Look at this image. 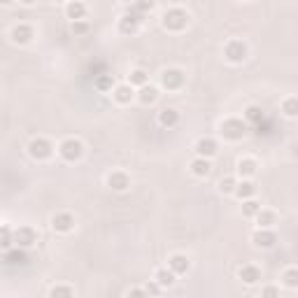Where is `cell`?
I'll return each mask as SVG.
<instances>
[{
    "label": "cell",
    "instance_id": "30bf717a",
    "mask_svg": "<svg viewBox=\"0 0 298 298\" xmlns=\"http://www.w3.org/2000/svg\"><path fill=\"white\" fill-rule=\"evenodd\" d=\"M196 152L201 154L203 158L214 156V154H217V142L210 140V138H203V140H198V145H196Z\"/></svg>",
    "mask_w": 298,
    "mask_h": 298
},
{
    "label": "cell",
    "instance_id": "ffe728a7",
    "mask_svg": "<svg viewBox=\"0 0 298 298\" xmlns=\"http://www.w3.org/2000/svg\"><path fill=\"white\" fill-rule=\"evenodd\" d=\"M237 172L245 177H250L256 172V161H252V158H243L240 163H237Z\"/></svg>",
    "mask_w": 298,
    "mask_h": 298
},
{
    "label": "cell",
    "instance_id": "e0dca14e",
    "mask_svg": "<svg viewBox=\"0 0 298 298\" xmlns=\"http://www.w3.org/2000/svg\"><path fill=\"white\" fill-rule=\"evenodd\" d=\"M170 270H172V273H177V275L187 273V270H189V259H187V256H182V254H175L170 259Z\"/></svg>",
    "mask_w": 298,
    "mask_h": 298
},
{
    "label": "cell",
    "instance_id": "44dd1931",
    "mask_svg": "<svg viewBox=\"0 0 298 298\" xmlns=\"http://www.w3.org/2000/svg\"><path fill=\"white\" fill-rule=\"evenodd\" d=\"M254 191H256V187L252 182H243L235 187V194L240 196V198H245V201H250L252 196H254Z\"/></svg>",
    "mask_w": 298,
    "mask_h": 298
},
{
    "label": "cell",
    "instance_id": "1f68e13d",
    "mask_svg": "<svg viewBox=\"0 0 298 298\" xmlns=\"http://www.w3.org/2000/svg\"><path fill=\"white\" fill-rule=\"evenodd\" d=\"M256 217H259V224H261V228H268V226H273V221H275V214H273V212H259Z\"/></svg>",
    "mask_w": 298,
    "mask_h": 298
},
{
    "label": "cell",
    "instance_id": "ba28073f",
    "mask_svg": "<svg viewBox=\"0 0 298 298\" xmlns=\"http://www.w3.org/2000/svg\"><path fill=\"white\" fill-rule=\"evenodd\" d=\"M51 226H54L56 231H61V233H66V231H70L75 226V219H73V214H68V212H61V214H56L54 219H51Z\"/></svg>",
    "mask_w": 298,
    "mask_h": 298
},
{
    "label": "cell",
    "instance_id": "7402d4cb",
    "mask_svg": "<svg viewBox=\"0 0 298 298\" xmlns=\"http://www.w3.org/2000/svg\"><path fill=\"white\" fill-rule=\"evenodd\" d=\"M114 98L119 100V103H131V98H133V89L131 86H116V91H114Z\"/></svg>",
    "mask_w": 298,
    "mask_h": 298
},
{
    "label": "cell",
    "instance_id": "6da1fadb",
    "mask_svg": "<svg viewBox=\"0 0 298 298\" xmlns=\"http://www.w3.org/2000/svg\"><path fill=\"white\" fill-rule=\"evenodd\" d=\"M187 24H189V14L184 10H180V7L168 10L163 14V26L168 31H182V28H187Z\"/></svg>",
    "mask_w": 298,
    "mask_h": 298
},
{
    "label": "cell",
    "instance_id": "74e56055",
    "mask_svg": "<svg viewBox=\"0 0 298 298\" xmlns=\"http://www.w3.org/2000/svg\"><path fill=\"white\" fill-rule=\"evenodd\" d=\"M128 298H147V291H142V289H131V291H128Z\"/></svg>",
    "mask_w": 298,
    "mask_h": 298
},
{
    "label": "cell",
    "instance_id": "7c38bea8",
    "mask_svg": "<svg viewBox=\"0 0 298 298\" xmlns=\"http://www.w3.org/2000/svg\"><path fill=\"white\" fill-rule=\"evenodd\" d=\"M5 263L7 266H26L28 263V254L24 250H12L5 254Z\"/></svg>",
    "mask_w": 298,
    "mask_h": 298
},
{
    "label": "cell",
    "instance_id": "5bb4252c",
    "mask_svg": "<svg viewBox=\"0 0 298 298\" xmlns=\"http://www.w3.org/2000/svg\"><path fill=\"white\" fill-rule=\"evenodd\" d=\"M14 240H17L19 247H31L35 243V233H33V228H19Z\"/></svg>",
    "mask_w": 298,
    "mask_h": 298
},
{
    "label": "cell",
    "instance_id": "603a6c76",
    "mask_svg": "<svg viewBox=\"0 0 298 298\" xmlns=\"http://www.w3.org/2000/svg\"><path fill=\"white\" fill-rule=\"evenodd\" d=\"M156 96H158V91L154 89V86H145L140 91V103L142 105H152L154 100H156Z\"/></svg>",
    "mask_w": 298,
    "mask_h": 298
},
{
    "label": "cell",
    "instance_id": "5b68a950",
    "mask_svg": "<svg viewBox=\"0 0 298 298\" xmlns=\"http://www.w3.org/2000/svg\"><path fill=\"white\" fill-rule=\"evenodd\" d=\"M61 156L66 158V161H77V158L82 156V142L75 140V138L63 140L61 142Z\"/></svg>",
    "mask_w": 298,
    "mask_h": 298
},
{
    "label": "cell",
    "instance_id": "cb8c5ba5",
    "mask_svg": "<svg viewBox=\"0 0 298 298\" xmlns=\"http://www.w3.org/2000/svg\"><path fill=\"white\" fill-rule=\"evenodd\" d=\"M282 112L286 116H298V98H286L282 103Z\"/></svg>",
    "mask_w": 298,
    "mask_h": 298
},
{
    "label": "cell",
    "instance_id": "8d00e7d4",
    "mask_svg": "<svg viewBox=\"0 0 298 298\" xmlns=\"http://www.w3.org/2000/svg\"><path fill=\"white\" fill-rule=\"evenodd\" d=\"M263 298H280V291H277L275 286H266V289H263Z\"/></svg>",
    "mask_w": 298,
    "mask_h": 298
},
{
    "label": "cell",
    "instance_id": "9a60e30c",
    "mask_svg": "<svg viewBox=\"0 0 298 298\" xmlns=\"http://www.w3.org/2000/svg\"><path fill=\"white\" fill-rule=\"evenodd\" d=\"M107 184H110V189H114V191H126L128 177L124 175V172H112V175L107 177Z\"/></svg>",
    "mask_w": 298,
    "mask_h": 298
},
{
    "label": "cell",
    "instance_id": "f35d334b",
    "mask_svg": "<svg viewBox=\"0 0 298 298\" xmlns=\"http://www.w3.org/2000/svg\"><path fill=\"white\" fill-rule=\"evenodd\" d=\"M158 282H149V284H147V293H149V296H156L158 293Z\"/></svg>",
    "mask_w": 298,
    "mask_h": 298
},
{
    "label": "cell",
    "instance_id": "7a4b0ae2",
    "mask_svg": "<svg viewBox=\"0 0 298 298\" xmlns=\"http://www.w3.org/2000/svg\"><path fill=\"white\" fill-rule=\"evenodd\" d=\"M245 133H247V126L240 119H226L221 124V135H224L226 140H240Z\"/></svg>",
    "mask_w": 298,
    "mask_h": 298
},
{
    "label": "cell",
    "instance_id": "f546056e",
    "mask_svg": "<svg viewBox=\"0 0 298 298\" xmlns=\"http://www.w3.org/2000/svg\"><path fill=\"white\" fill-rule=\"evenodd\" d=\"M51 298H75L70 286H54L51 289Z\"/></svg>",
    "mask_w": 298,
    "mask_h": 298
},
{
    "label": "cell",
    "instance_id": "ac0fdd59",
    "mask_svg": "<svg viewBox=\"0 0 298 298\" xmlns=\"http://www.w3.org/2000/svg\"><path fill=\"white\" fill-rule=\"evenodd\" d=\"M210 161L207 158H196L194 163H191V170H194V175H198V177H205L207 172H210Z\"/></svg>",
    "mask_w": 298,
    "mask_h": 298
},
{
    "label": "cell",
    "instance_id": "83f0119b",
    "mask_svg": "<svg viewBox=\"0 0 298 298\" xmlns=\"http://www.w3.org/2000/svg\"><path fill=\"white\" fill-rule=\"evenodd\" d=\"M96 89L98 91H107V89H112V75H98Z\"/></svg>",
    "mask_w": 298,
    "mask_h": 298
},
{
    "label": "cell",
    "instance_id": "4dcf8cb0",
    "mask_svg": "<svg viewBox=\"0 0 298 298\" xmlns=\"http://www.w3.org/2000/svg\"><path fill=\"white\" fill-rule=\"evenodd\" d=\"M282 280H284V284H286V286L296 289V286H298V270H293V268H291V270H286Z\"/></svg>",
    "mask_w": 298,
    "mask_h": 298
},
{
    "label": "cell",
    "instance_id": "3957f363",
    "mask_svg": "<svg viewBox=\"0 0 298 298\" xmlns=\"http://www.w3.org/2000/svg\"><path fill=\"white\" fill-rule=\"evenodd\" d=\"M226 58L231 63H243L245 58H247V47H245V42L233 40V42L226 44Z\"/></svg>",
    "mask_w": 298,
    "mask_h": 298
},
{
    "label": "cell",
    "instance_id": "277c9868",
    "mask_svg": "<svg viewBox=\"0 0 298 298\" xmlns=\"http://www.w3.org/2000/svg\"><path fill=\"white\" fill-rule=\"evenodd\" d=\"M140 21H142V14L140 12H135L133 7H128V12H126V17L122 19V24H119V28H122V33H135L138 31V26H140Z\"/></svg>",
    "mask_w": 298,
    "mask_h": 298
},
{
    "label": "cell",
    "instance_id": "d4e9b609",
    "mask_svg": "<svg viewBox=\"0 0 298 298\" xmlns=\"http://www.w3.org/2000/svg\"><path fill=\"white\" fill-rule=\"evenodd\" d=\"M156 282L161 286H170L172 282H175V273H172V270H158V273H156Z\"/></svg>",
    "mask_w": 298,
    "mask_h": 298
},
{
    "label": "cell",
    "instance_id": "4316f807",
    "mask_svg": "<svg viewBox=\"0 0 298 298\" xmlns=\"http://www.w3.org/2000/svg\"><path fill=\"white\" fill-rule=\"evenodd\" d=\"M247 119L261 126V122H263V110H261V107H256V105H252V107H247Z\"/></svg>",
    "mask_w": 298,
    "mask_h": 298
},
{
    "label": "cell",
    "instance_id": "d590c367",
    "mask_svg": "<svg viewBox=\"0 0 298 298\" xmlns=\"http://www.w3.org/2000/svg\"><path fill=\"white\" fill-rule=\"evenodd\" d=\"M135 12H152L154 10V3H138V5H133Z\"/></svg>",
    "mask_w": 298,
    "mask_h": 298
},
{
    "label": "cell",
    "instance_id": "9c48e42d",
    "mask_svg": "<svg viewBox=\"0 0 298 298\" xmlns=\"http://www.w3.org/2000/svg\"><path fill=\"white\" fill-rule=\"evenodd\" d=\"M31 37H33V28L31 26H26V24H21V26H17L12 31V40L17 44H26V42H31Z\"/></svg>",
    "mask_w": 298,
    "mask_h": 298
},
{
    "label": "cell",
    "instance_id": "d6a6232c",
    "mask_svg": "<svg viewBox=\"0 0 298 298\" xmlns=\"http://www.w3.org/2000/svg\"><path fill=\"white\" fill-rule=\"evenodd\" d=\"M219 189L224 191V194H231V191H235V180H233V177H226V180H221Z\"/></svg>",
    "mask_w": 298,
    "mask_h": 298
},
{
    "label": "cell",
    "instance_id": "d6986e66",
    "mask_svg": "<svg viewBox=\"0 0 298 298\" xmlns=\"http://www.w3.org/2000/svg\"><path fill=\"white\" fill-rule=\"evenodd\" d=\"M66 12H68V17L70 19H84V14H86V7L82 5V3H70V5L66 7Z\"/></svg>",
    "mask_w": 298,
    "mask_h": 298
},
{
    "label": "cell",
    "instance_id": "836d02e7",
    "mask_svg": "<svg viewBox=\"0 0 298 298\" xmlns=\"http://www.w3.org/2000/svg\"><path fill=\"white\" fill-rule=\"evenodd\" d=\"M86 31H89V24H84V21H73V33L75 35H84Z\"/></svg>",
    "mask_w": 298,
    "mask_h": 298
},
{
    "label": "cell",
    "instance_id": "8fae6325",
    "mask_svg": "<svg viewBox=\"0 0 298 298\" xmlns=\"http://www.w3.org/2000/svg\"><path fill=\"white\" fill-rule=\"evenodd\" d=\"M277 243V235L273 231H259L254 233V245L256 247H273Z\"/></svg>",
    "mask_w": 298,
    "mask_h": 298
},
{
    "label": "cell",
    "instance_id": "f1b7e54d",
    "mask_svg": "<svg viewBox=\"0 0 298 298\" xmlns=\"http://www.w3.org/2000/svg\"><path fill=\"white\" fill-rule=\"evenodd\" d=\"M128 79H131V84H135V86H145L147 84V73L145 70H133Z\"/></svg>",
    "mask_w": 298,
    "mask_h": 298
},
{
    "label": "cell",
    "instance_id": "8992f818",
    "mask_svg": "<svg viewBox=\"0 0 298 298\" xmlns=\"http://www.w3.org/2000/svg\"><path fill=\"white\" fill-rule=\"evenodd\" d=\"M161 84L165 86V89H170V91H175V89H180V86L184 84V75L182 70H165L163 75H161Z\"/></svg>",
    "mask_w": 298,
    "mask_h": 298
},
{
    "label": "cell",
    "instance_id": "2e32d148",
    "mask_svg": "<svg viewBox=\"0 0 298 298\" xmlns=\"http://www.w3.org/2000/svg\"><path fill=\"white\" fill-rule=\"evenodd\" d=\"M158 122H161V126H168V128L177 126V122H180V112L168 107V110H163L161 114H158Z\"/></svg>",
    "mask_w": 298,
    "mask_h": 298
},
{
    "label": "cell",
    "instance_id": "4fadbf2b",
    "mask_svg": "<svg viewBox=\"0 0 298 298\" xmlns=\"http://www.w3.org/2000/svg\"><path fill=\"white\" fill-rule=\"evenodd\" d=\"M240 280H243L245 284H254V282L261 280V273H259L256 266H243L240 268Z\"/></svg>",
    "mask_w": 298,
    "mask_h": 298
},
{
    "label": "cell",
    "instance_id": "52a82bcc",
    "mask_svg": "<svg viewBox=\"0 0 298 298\" xmlns=\"http://www.w3.org/2000/svg\"><path fill=\"white\" fill-rule=\"evenodd\" d=\"M28 152H31L33 158H49L51 156V142L44 140V138H37V140L31 142Z\"/></svg>",
    "mask_w": 298,
    "mask_h": 298
},
{
    "label": "cell",
    "instance_id": "484cf974",
    "mask_svg": "<svg viewBox=\"0 0 298 298\" xmlns=\"http://www.w3.org/2000/svg\"><path fill=\"white\" fill-rule=\"evenodd\" d=\"M261 212V205L256 201H245V205H243V214L245 217H256V214Z\"/></svg>",
    "mask_w": 298,
    "mask_h": 298
},
{
    "label": "cell",
    "instance_id": "e575fe53",
    "mask_svg": "<svg viewBox=\"0 0 298 298\" xmlns=\"http://www.w3.org/2000/svg\"><path fill=\"white\" fill-rule=\"evenodd\" d=\"M0 245H3L5 250L12 245V237H10V228H7V226H3V240H0Z\"/></svg>",
    "mask_w": 298,
    "mask_h": 298
}]
</instances>
